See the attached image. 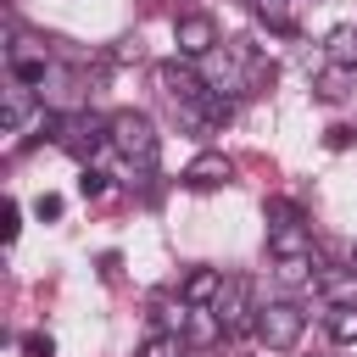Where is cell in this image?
<instances>
[{
  "mask_svg": "<svg viewBox=\"0 0 357 357\" xmlns=\"http://www.w3.org/2000/svg\"><path fill=\"white\" fill-rule=\"evenodd\" d=\"M201 73H206V84L223 89V95H262V89H273V78H279V67H273L251 39H223L212 56H201Z\"/></svg>",
  "mask_w": 357,
  "mask_h": 357,
  "instance_id": "obj_1",
  "label": "cell"
},
{
  "mask_svg": "<svg viewBox=\"0 0 357 357\" xmlns=\"http://www.w3.org/2000/svg\"><path fill=\"white\" fill-rule=\"evenodd\" d=\"M268 257H273V273L279 284H307L318 257H312V229L290 212V206H273V223H268Z\"/></svg>",
  "mask_w": 357,
  "mask_h": 357,
  "instance_id": "obj_2",
  "label": "cell"
},
{
  "mask_svg": "<svg viewBox=\"0 0 357 357\" xmlns=\"http://www.w3.org/2000/svg\"><path fill=\"white\" fill-rule=\"evenodd\" d=\"M112 151L128 162V173L151 178L156 173V156H162V134H156V123L145 112L123 106V112H112Z\"/></svg>",
  "mask_w": 357,
  "mask_h": 357,
  "instance_id": "obj_3",
  "label": "cell"
},
{
  "mask_svg": "<svg viewBox=\"0 0 357 357\" xmlns=\"http://www.w3.org/2000/svg\"><path fill=\"white\" fill-rule=\"evenodd\" d=\"M212 307H218V318H223V340H245V335H257L262 301H257V284H251L245 273H229Z\"/></svg>",
  "mask_w": 357,
  "mask_h": 357,
  "instance_id": "obj_4",
  "label": "cell"
},
{
  "mask_svg": "<svg viewBox=\"0 0 357 357\" xmlns=\"http://www.w3.org/2000/svg\"><path fill=\"white\" fill-rule=\"evenodd\" d=\"M50 139H56L67 156L89 162L100 145H112V117H95V112H61V117L50 123Z\"/></svg>",
  "mask_w": 357,
  "mask_h": 357,
  "instance_id": "obj_5",
  "label": "cell"
},
{
  "mask_svg": "<svg viewBox=\"0 0 357 357\" xmlns=\"http://www.w3.org/2000/svg\"><path fill=\"white\" fill-rule=\"evenodd\" d=\"M301 329H307V307L301 301H262V318H257V340L268 346V351H296V340H301Z\"/></svg>",
  "mask_w": 357,
  "mask_h": 357,
  "instance_id": "obj_6",
  "label": "cell"
},
{
  "mask_svg": "<svg viewBox=\"0 0 357 357\" xmlns=\"http://www.w3.org/2000/svg\"><path fill=\"white\" fill-rule=\"evenodd\" d=\"M28 123H39V128H50L56 117H45V106H39V95H33V84H6L0 89V134H11V139H22L28 134Z\"/></svg>",
  "mask_w": 357,
  "mask_h": 357,
  "instance_id": "obj_7",
  "label": "cell"
},
{
  "mask_svg": "<svg viewBox=\"0 0 357 357\" xmlns=\"http://www.w3.org/2000/svg\"><path fill=\"white\" fill-rule=\"evenodd\" d=\"M156 84H162V95H167L173 106H195V100H206V95H212L206 73H195V67H190V56L162 61V67H156Z\"/></svg>",
  "mask_w": 357,
  "mask_h": 357,
  "instance_id": "obj_8",
  "label": "cell"
},
{
  "mask_svg": "<svg viewBox=\"0 0 357 357\" xmlns=\"http://www.w3.org/2000/svg\"><path fill=\"white\" fill-rule=\"evenodd\" d=\"M173 45H178V56L201 61V56H212L223 39H218V22H212L206 11H184V17L173 22Z\"/></svg>",
  "mask_w": 357,
  "mask_h": 357,
  "instance_id": "obj_9",
  "label": "cell"
},
{
  "mask_svg": "<svg viewBox=\"0 0 357 357\" xmlns=\"http://www.w3.org/2000/svg\"><path fill=\"white\" fill-rule=\"evenodd\" d=\"M234 178V162L223 156V151H201L190 167H184V184L190 190H218V184H229Z\"/></svg>",
  "mask_w": 357,
  "mask_h": 357,
  "instance_id": "obj_10",
  "label": "cell"
},
{
  "mask_svg": "<svg viewBox=\"0 0 357 357\" xmlns=\"http://www.w3.org/2000/svg\"><path fill=\"white\" fill-rule=\"evenodd\" d=\"M318 296H324L329 307H357V262L318 268Z\"/></svg>",
  "mask_w": 357,
  "mask_h": 357,
  "instance_id": "obj_11",
  "label": "cell"
},
{
  "mask_svg": "<svg viewBox=\"0 0 357 357\" xmlns=\"http://www.w3.org/2000/svg\"><path fill=\"white\" fill-rule=\"evenodd\" d=\"M223 279H229L223 268H190V273H184V284H178V296H184L190 307H212V301H218V290H223Z\"/></svg>",
  "mask_w": 357,
  "mask_h": 357,
  "instance_id": "obj_12",
  "label": "cell"
},
{
  "mask_svg": "<svg viewBox=\"0 0 357 357\" xmlns=\"http://www.w3.org/2000/svg\"><path fill=\"white\" fill-rule=\"evenodd\" d=\"M184 340H190V346H218V340H223V318H218V307H190V318H184Z\"/></svg>",
  "mask_w": 357,
  "mask_h": 357,
  "instance_id": "obj_13",
  "label": "cell"
},
{
  "mask_svg": "<svg viewBox=\"0 0 357 357\" xmlns=\"http://www.w3.org/2000/svg\"><path fill=\"white\" fill-rule=\"evenodd\" d=\"M324 61H335V67H357V22H340V28L324 39Z\"/></svg>",
  "mask_w": 357,
  "mask_h": 357,
  "instance_id": "obj_14",
  "label": "cell"
},
{
  "mask_svg": "<svg viewBox=\"0 0 357 357\" xmlns=\"http://www.w3.org/2000/svg\"><path fill=\"white\" fill-rule=\"evenodd\" d=\"M134 357H190V340H184L178 329H151Z\"/></svg>",
  "mask_w": 357,
  "mask_h": 357,
  "instance_id": "obj_15",
  "label": "cell"
},
{
  "mask_svg": "<svg viewBox=\"0 0 357 357\" xmlns=\"http://www.w3.org/2000/svg\"><path fill=\"white\" fill-rule=\"evenodd\" d=\"M251 11H257L273 33H296V0H251Z\"/></svg>",
  "mask_w": 357,
  "mask_h": 357,
  "instance_id": "obj_16",
  "label": "cell"
},
{
  "mask_svg": "<svg viewBox=\"0 0 357 357\" xmlns=\"http://www.w3.org/2000/svg\"><path fill=\"white\" fill-rule=\"evenodd\" d=\"M11 78H17V84H45V56L11 45Z\"/></svg>",
  "mask_w": 357,
  "mask_h": 357,
  "instance_id": "obj_17",
  "label": "cell"
},
{
  "mask_svg": "<svg viewBox=\"0 0 357 357\" xmlns=\"http://www.w3.org/2000/svg\"><path fill=\"white\" fill-rule=\"evenodd\" d=\"M346 84H357V67H335V61H329V67L318 73V95H324V100H340V95H351Z\"/></svg>",
  "mask_w": 357,
  "mask_h": 357,
  "instance_id": "obj_18",
  "label": "cell"
},
{
  "mask_svg": "<svg viewBox=\"0 0 357 357\" xmlns=\"http://www.w3.org/2000/svg\"><path fill=\"white\" fill-rule=\"evenodd\" d=\"M329 340L335 346H357V307H335L329 312Z\"/></svg>",
  "mask_w": 357,
  "mask_h": 357,
  "instance_id": "obj_19",
  "label": "cell"
},
{
  "mask_svg": "<svg viewBox=\"0 0 357 357\" xmlns=\"http://www.w3.org/2000/svg\"><path fill=\"white\" fill-rule=\"evenodd\" d=\"M0 223H6L0 234H6V245H11V240H17V229H22V206H17V201H6V212H0Z\"/></svg>",
  "mask_w": 357,
  "mask_h": 357,
  "instance_id": "obj_20",
  "label": "cell"
},
{
  "mask_svg": "<svg viewBox=\"0 0 357 357\" xmlns=\"http://www.w3.org/2000/svg\"><path fill=\"white\" fill-rule=\"evenodd\" d=\"M22 351L28 357H56V340L50 335H22Z\"/></svg>",
  "mask_w": 357,
  "mask_h": 357,
  "instance_id": "obj_21",
  "label": "cell"
},
{
  "mask_svg": "<svg viewBox=\"0 0 357 357\" xmlns=\"http://www.w3.org/2000/svg\"><path fill=\"white\" fill-rule=\"evenodd\" d=\"M78 190H84V195H89V201H95V195H100V190H106V173H95V167H89V162H84V178H78Z\"/></svg>",
  "mask_w": 357,
  "mask_h": 357,
  "instance_id": "obj_22",
  "label": "cell"
},
{
  "mask_svg": "<svg viewBox=\"0 0 357 357\" xmlns=\"http://www.w3.org/2000/svg\"><path fill=\"white\" fill-rule=\"evenodd\" d=\"M33 212H39V223L61 218V195H39V201H33Z\"/></svg>",
  "mask_w": 357,
  "mask_h": 357,
  "instance_id": "obj_23",
  "label": "cell"
},
{
  "mask_svg": "<svg viewBox=\"0 0 357 357\" xmlns=\"http://www.w3.org/2000/svg\"><path fill=\"white\" fill-rule=\"evenodd\" d=\"M351 145V128H329V151H346Z\"/></svg>",
  "mask_w": 357,
  "mask_h": 357,
  "instance_id": "obj_24",
  "label": "cell"
}]
</instances>
